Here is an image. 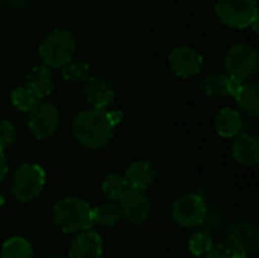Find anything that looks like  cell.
Masks as SVG:
<instances>
[{"instance_id":"obj_5","label":"cell","mask_w":259,"mask_h":258,"mask_svg":"<svg viewBox=\"0 0 259 258\" xmlns=\"http://www.w3.org/2000/svg\"><path fill=\"white\" fill-rule=\"evenodd\" d=\"M46 184V173L36 164H21L14 176L11 192L20 202H30L39 196Z\"/></svg>"},{"instance_id":"obj_19","label":"cell","mask_w":259,"mask_h":258,"mask_svg":"<svg viewBox=\"0 0 259 258\" xmlns=\"http://www.w3.org/2000/svg\"><path fill=\"white\" fill-rule=\"evenodd\" d=\"M237 102L240 108L247 113L250 117L256 119L259 114V85L258 82H243L238 94Z\"/></svg>"},{"instance_id":"obj_6","label":"cell","mask_w":259,"mask_h":258,"mask_svg":"<svg viewBox=\"0 0 259 258\" xmlns=\"http://www.w3.org/2000/svg\"><path fill=\"white\" fill-rule=\"evenodd\" d=\"M217 17L229 27L244 29L258 21V6L255 0H219Z\"/></svg>"},{"instance_id":"obj_9","label":"cell","mask_w":259,"mask_h":258,"mask_svg":"<svg viewBox=\"0 0 259 258\" xmlns=\"http://www.w3.org/2000/svg\"><path fill=\"white\" fill-rule=\"evenodd\" d=\"M228 248L232 252L252 255L259 249V230L250 222L234 224L226 234Z\"/></svg>"},{"instance_id":"obj_31","label":"cell","mask_w":259,"mask_h":258,"mask_svg":"<svg viewBox=\"0 0 259 258\" xmlns=\"http://www.w3.org/2000/svg\"><path fill=\"white\" fill-rule=\"evenodd\" d=\"M232 258H247L244 254H238V252H232Z\"/></svg>"},{"instance_id":"obj_12","label":"cell","mask_w":259,"mask_h":258,"mask_svg":"<svg viewBox=\"0 0 259 258\" xmlns=\"http://www.w3.org/2000/svg\"><path fill=\"white\" fill-rule=\"evenodd\" d=\"M243 82L225 75V73H211L208 75L200 88L208 97H237Z\"/></svg>"},{"instance_id":"obj_23","label":"cell","mask_w":259,"mask_h":258,"mask_svg":"<svg viewBox=\"0 0 259 258\" xmlns=\"http://www.w3.org/2000/svg\"><path fill=\"white\" fill-rule=\"evenodd\" d=\"M11 100L12 105L23 113H29L39 100L35 97V94L27 88V87H18L11 93Z\"/></svg>"},{"instance_id":"obj_18","label":"cell","mask_w":259,"mask_h":258,"mask_svg":"<svg viewBox=\"0 0 259 258\" xmlns=\"http://www.w3.org/2000/svg\"><path fill=\"white\" fill-rule=\"evenodd\" d=\"M214 126L220 137L235 138L237 135L241 134V131L244 128V120L238 111H235L232 108H225L217 114Z\"/></svg>"},{"instance_id":"obj_30","label":"cell","mask_w":259,"mask_h":258,"mask_svg":"<svg viewBox=\"0 0 259 258\" xmlns=\"http://www.w3.org/2000/svg\"><path fill=\"white\" fill-rule=\"evenodd\" d=\"M6 173H8V163H6L5 154L0 151V181L6 176Z\"/></svg>"},{"instance_id":"obj_8","label":"cell","mask_w":259,"mask_h":258,"mask_svg":"<svg viewBox=\"0 0 259 258\" xmlns=\"http://www.w3.org/2000/svg\"><path fill=\"white\" fill-rule=\"evenodd\" d=\"M59 111L50 102H38L29 111V129L38 140L52 137L59 128Z\"/></svg>"},{"instance_id":"obj_21","label":"cell","mask_w":259,"mask_h":258,"mask_svg":"<svg viewBox=\"0 0 259 258\" xmlns=\"http://www.w3.org/2000/svg\"><path fill=\"white\" fill-rule=\"evenodd\" d=\"M2 258H33L32 245L23 237L8 239L0 251Z\"/></svg>"},{"instance_id":"obj_26","label":"cell","mask_w":259,"mask_h":258,"mask_svg":"<svg viewBox=\"0 0 259 258\" xmlns=\"http://www.w3.org/2000/svg\"><path fill=\"white\" fill-rule=\"evenodd\" d=\"M223 222H225V214H223V211H222L219 207H212V208L206 210L205 219H203V222H202V225H203V228H205L203 231H206L208 234L215 233V231H219V230L222 228Z\"/></svg>"},{"instance_id":"obj_20","label":"cell","mask_w":259,"mask_h":258,"mask_svg":"<svg viewBox=\"0 0 259 258\" xmlns=\"http://www.w3.org/2000/svg\"><path fill=\"white\" fill-rule=\"evenodd\" d=\"M121 208L118 202H106L93 208V224L100 227H114L121 220Z\"/></svg>"},{"instance_id":"obj_28","label":"cell","mask_w":259,"mask_h":258,"mask_svg":"<svg viewBox=\"0 0 259 258\" xmlns=\"http://www.w3.org/2000/svg\"><path fill=\"white\" fill-rule=\"evenodd\" d=\"M205 258H232V251L225 245H212V248L205 254Z\"/></svg>"},{"instance_id":"obj_17","label":"cell","mask_w":259,"mask_h":258,"mask_svg":"<svg viewBox=\"0 0 259 258\" xmlns=\"http://www.w3.org/2000/svg\"><path fill=\"white\" fill-rule=\"evenodd\" d=\"M26 87L35 94L38 100L50 96L55 88V81L50 68L46 65L32 68V71L26 78Z\"/></svg>"},{"instance_id":"obj_7","label":"cell","mask_w":259,"mask_h":258,"mask_svg":"<svg viewBox=\"0 0 259 258\" xmlns=\"http://www.w3.org/2000/svg\"><path fill=\"white\" fill-rule=\"evenodd\" d=\"M205 199L199 193H190L181 196L171 208V216L175 222L184 228H194L202 225L206 214Z\"/></svg>"},{"instance_id":"obj_1","label":"cell","mask_w":259,"mask_h":258,"mask_svg":"<svg viewBox=\"0 0 259 258\" xmlns=\"http://www.w3.org/2000/svg\"><path fill=\"white\" fill-rule=\"evenodd\" d=\"M74 138L88 149H100L106 146L114 134L108 114L102 109H85L79 113L71 125Z\"/></svg>"},{"instance_id":"obj_4","label":"cell","mask_w":259,"mask_h":258,"mask_svg":"<svg viewBox=\"0 0 259 258\" xmlns=\"http://www.w3.org/2000/svg\"><path fill=\"white\" fill-rule=\"evenodd\" d=\"M225 65L228 70V76L240 82H247L258 71V52L253 46L247 43L234 44L226 53Z\"/></svg>"},{"instance_id":"obj_33","label":"cell","mask_w":259,"mask_h":258,"mask_svg":"<svg viewBox=\"0 0 259 258\" xmlns=\"http://www.w3.org/2000/svg\"><path fill=\"white\" fill-rule=\"evenodd\" d=\"M52 258H61V257H52Z\"/></svg>"},{"instance_id":"obj_3","label":"cell","mask_w":259,"mask_h":258,"mask_svg":"<svg viewBox=\"0 0 259 258\" xmlns=\"http://www.w3.org/2000/svg\"><path fill=\"white\" fill-rule=\"evenodd\" d=\"M76 40L67 29L52 30L39 46V56L49 68H62L73 59Z\"/></svg>"},{"instance_id":"obj_11","label":"cell","mask_w":259,"mask_h":258,"mask_svg":"<svg viewBox=\"0 0 259 258\" xmlns=\"http://www.w3.org/2000/svg\"><path fill=\"white\" fill-rule=\"evenodd\" d=\"M118 205L121 208L123 217H126V220L134 225L144 224L152 214V204L149 198L143 192L134 189L126 192V195L118 201Z\"/></svg>"},{"instance_id":"obj_24","label":"cell","mask_w":259,"mask_h":258,"mask_svg":"<svg viewBox=\"0 0 259 258\" xmlns=\"http://www.w3.org/2000/svg\"><path fill=\"white\" fill-rule=\"evenodd\" d=\"M90 65L83 61H70L61 68V75L68 82H82L88 79Z\"/></svg>"},{"instance_id":"obj_25","label":"cell","mask_w":259,"mask_h":258,"mask_svg":"<svg viewBox=\"0 0 259 258\" xmlns=\"http://www.w3.org/2000/svg\"><path fill=\"white\" fill-rule=\"evenodd\" d=\"M212 236L208 234L206 231H197L194 233L190 240H188V249L193 255L196 257H200V255H205L211 248H212Z\"/></svg>"},{"instance_id":"obj_15","label":"cell","mask_w":259,"mask_h":258,"mask_svg":"<svg viewBox=\"0 0 259 258\" xmlns=\"http://www.w3.org/2000/svg\"><path fill=\"white\" fill-rule=\"evenodd\" d=\"M232 157L237 163L253 167L259 163V140L256 135L241 132L232 143Z\"/></svg>"},{"instance_id":"obj_32","label":"cell","mask_w":259,"mask_h":258,"mask_svg":"<svg viewBox=\"0 0 259 258\" xmlns=\"http://www.w3.org/2000/svg\"><path fill=\"white\" fill-rule=\"evenodd\" d=\"M3 205H5V198H3V195L0 193V208H2Z\"/></svg>"},{"instance_id":"obj_22","label":"cell","mask_w":259,"mask_h":258,"mask_svg":"<svg viewBox=\"0 0 259 258\" xmlns=\"http://www.w3.org/2000/svg\"><path fill=\"white\" fill-rule=\"evenodd\" d=\"M127 190H129V186L124 176L117 175V173L108 175L102 182V192L111 202H118L126 195Z\"/></svg>"},{"instance_id":"obj_10","label":"cell","mask_w":259,"mask_h":258,"mask_svg":"<svg viewBox=\"0 0 259 258\" xmlns=\"http://www.w3.org/2000/svg\"><path fill=\"white\" fill-rule=\"evenodd\" d=\"M170 68L171 71L179 78H194L200 73L203 65L202 55L190 47V46H181L175 49L168 56Z\"/></svg>"},{"instance_id":"obj_29","label":"cell","mask_w":259,"mask_h":258,"mask_svg":"<svg viewBox=\"0 0 259 258\" xmlns=\"http://www.w3.org/2000/svg\"><path fill=\"white\" fill-rule=\"evenodd\" d=\"M108 114V119H109V122H111V125L115 128L120 122H121V119H123V113L121 111H118V109H115V111H109V113H106Z\"/></svg>"},{"instance_id":"obj_13","label":"cell","mask_w":259,"mask_h":258,"mask_svg":"<svg viewBox=\"0 0 259 258\" xmlns=\"http://www.w3.org/2000/svg\"><path fill=\"white\" fill-rule=\"evenodd\" d=\"M103 254V240L93 231L87 230L79 233L70 245V258H100Z\"/></svg>"},{"instance_id":"obj_2","label":"cell","mask_w":259,"mask_h":258,"mask_svg":"<svg viewBox=\"0 0 259 258\" xmlns=\"http://www.w3.org/2000/svg\"><path fill=\"white\" fill-rule=\"evenodd\" d=\"M53 222L64 233H82L93 227V208L79 198H65L53 207Z\"/></svg>"},{"instance_id":"obj_16","label":"cell","mask_w":259,"mask_h":258,"mask_svg":"<svg viewBox=\"0 0 259 258\" xmlns=\"http://www.w3.org/2000/svg\"><path fill=\"white\" fill-rule=\"evenodd\" d=\"M124 179H126L129 189L144 192L155 182L156 169L149 161H137L129 166V169L126 170Z\"/></svg>"},{"instance_id":"obj_14","label":"cell","mask_w":259,"mask_h":258,"mask_svg":"<svg viewBox=\"0 0 259 258\" xmlns=\"http://www.w3.org/2000/svg\"><path fill=\"white\" fill-rule=\"evenodd\" d=\"M83 94L94 109H105L114 102L115 91L112 85L102 78H88L83 84Z\"/></svg>"},{"instance_id":"obj_27","label":"cell","mask_w":259,"mask_h":258,"mask_svg":"<svg viewBox=\"0 0 259 258\" xmlns=\"http://www.w3.org/2000/svg\"><path fill=\"white\" fill-rule=\"evenodd\" d=\"M17 140V131L9 122H0V151L3 152L6 148L14 144Z\"/></svg>"}]
</instances>
